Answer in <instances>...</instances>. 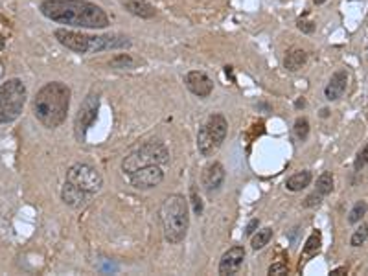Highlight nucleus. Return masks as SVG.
Segmentation results:
<instances>
[{
    "instance_id": "nucleus-1",
    "label": "nucleus",
    "mask_w": 368,
    "mask_h": 276,
    "mask_svg": "<svg viewBox=\"0 0 368 276\" xmlns=\"http://www.w3.org/2000/svg\"><path fill=\"white\" fill-rule=\"evenodd\" d=\"M39 11L50 21L72 28L103 30L109 26V15L100 6L87 0H44Z\"/></svg>"
},
{
    "instance_id": "nucleus-2",
    "label": "nucleus",
    "mask_w": 368,
    "mask_h": 276,
    "mask_svg": "<svg viewBox=\"0 0 368 276\" xmlns=\"http://www.w3.org/2000/svg\"><path fill=\"white\" fill-rule=\"evenodd\" d=\"M70 109V89L61 81H52L33 98V114L44 127L55 129L66 120Z\"/></svg>"
},
{
    "instance_id": "nucleus-3",
    "label": "nucleus",
    "mask_w": 368,
    "mask_h": 276,
    "mask_svg": "<svg viewBox=\"0 0 368 276\" xmlns=\"http://www.w3.org/2000/svg\"><path fill=\"white\" fill-rule=\"evenodd\" d=\"M160 223L168 243L177 245L186 238L190 216H188V201L184 199V195L173 193L166 197L160 206Z\"/></svg>"
},
{
    "instance_id": "nucleus-4",
    "label": "nucleus",
    "mask_w": 368,
    "mask_h": 276,
    "mask_svg": "<svg viewBox=\"0 0 368 276\" xmlns=\"http://www.w3.org/2000/svg\"><path fill=\"white\" fill-rule=\"evenodd\" d=\"M170 162V151L164 144L159 140H148L136 149H133L131 153L122 160V171L123 173H134L140 168L145 166H164Z\"/></svg>"
},
{
    "instance_id": "nucleus-5",
    "label": "nucleus",
    "mask_w": 368,
    "mask_h": 276,
    "mask_svg": "<svg viewBox=\"0 0 368 276\" xmlns=\"http://www.w3.org/2000/svg\"><path fill=\"white\" fill-rule=\"evenodd\" d=\"M26 103V87L21 80H8L0 87V123H11L21 116Z\"/></svg>"
},
{
    "instance_id": "nucleus-6",
    "label": "nucleus",
    "mask_w": 368,
    "mask_h": 276,
    "mask_svg": "<svg viewBox=\"0 0 368 276\" xmlns=\"http://www.w3.org/2000/svg\"><path fill=\"white\" fill-rule=\"evenodd\" d=\"M64 182H70L76 188H80V190L94 195L102 188L103 179L94 166L85 164V162H78V164L68 168V171H66V181Z\"/></svg>"
},
{
    "instance_id": "nucleus-7",
    "label": "nucleus",
    "mask_w": 368,
    "mask_h": 276,
    "mask_svg": "<svg viewBox=\"0 0 368 276\" xmlns=\"http://www.w3.org/2000/svg\"><path fill=\"white\" fill-rule=\"evenodd\" d=\"M98 111H100V96L91 92V94L83 100L80 111L76 114L74 129H76V136H78L80 142H85L87 131L92 127V123L96 122Z\"/></svg>"
},
{
    "instance_id": "nucleus-8",
    "label": "nucleus",
    "mask_w": 368,
    "mask_h": 276,
    "mask_svg": "<svg viewBox=\"0 0 368 276\" xmlns=\"http://www.w3.org/2000/svg\"><path fill=\"white\" fill-rule=\"evenodd\" d=\"M53 37L57 39L59 44H63L64 48H68L76 53H91V35H85V33L74 32V30H55Z\"/></svg>"
},
{
    "instance_id": "nucleus-9",
    "label": "nucleus",
    "mask_w": 368,
    "mask_h": 276,
    "mask_svg": "<svg viewBox=\"0 0 368 276\" xmlns=\"http://www.w3.org/2000/svg\"><path fill=\"white\" fill-rule=\"evenodd\" d=\"M129 181H131V186L136 188V190H151V188H155L164 181V171L160 170V166L157 164L145 166V168H140L134 173H131Z\"/></svg>"
},
{
    "instance_id": "nucleus-10",
    "label": "nucleus",
    "mask_w": 368,
    "mask_h": 276,
    "mask_svg": "<svg viewBox=\"0 0 368 276\" xmlns=\"http://www.w3.org/2000/svg\"><path fill=\"white\" fill-rule=\"evenodd\" d=\"M184 83H186L188 91L192 92V94L199 96V98H208L213 91L212 80L204 72H201V70L188 72L186 78H184Z\"/></svg>"
},
{
    "instance_id": "nucleus-11",
    "label": "nucleus",
    "mask_w": 368,
    "mask_h": 276,
    "mask_svg": "<svg viewBox=\"0 0 368 276\" xmlns=\"http://www.w3.org/2000/svg\"><path fill=\"white\" fill-rule=\"evenodd\" d=\"M245 261V249L241 245H236L223 254L219 261V274H236Z\"/></svg>"
},
{
    "instance_id": "nucleus-12",
    "label": "nucleus",
    "mask_w": 368,
    "mask_h": 276,
    "mask_svg": "<svg viewBox=\"0 0 368 276\" xmlns=\"http://www.w3.org/2000/svg\"><path fill=\"white\" fill-rule=\"evenodd\" d=\"M225 177H227V171H225L223 164L221 162H212L204 168L203 173V186L206 193H215V191L221 190V186L225 182Z\"/></svg>"
},
{
    "instance_id": "nucleus-13",
    "label": "nucleus",
    "mask_w": 368,
    "mask_h": 276,
    "mask_svg": "<svg viewBox=\"0 0 368 276\" xmlns=\"http://www.w3.org/2000/svg\"><path fill=\"white\" fill-rule=\"evenodd\" d=\"M204 127L206 131L210 133V136L213 138V142L217 148H221V144L225 142V138H227V131H229V122H227V118L223 114H210L206 123H204Z\"/></svg>"
},
{
    "instance_id": "nucleus-14",
    "label": "nucleus",
    "mask_w": 368,
    "mask_h": 276,
    "mask_svg": "<svg viewBox=\"0 0 368 276\" xmlns=\"http://www.w3.org/2000/svg\"><path fill=\"white\" fill-rule=\"evenodd\" d=\"M346 87H348V72L346 70H337L335 74L331 76L330 83L324 89L326 100L335 101L339 98H342V94L346 92Z\"/></svg>"
},
{
    "instance_id": "nucleus-15",
    "label": "nucleus",
    "mask_w": 368,
    "mask_h": 276,
    "mask_svg": "<svg viewBox=\"0 0 368 276\" xmlns=\"http://www.w3.org/2000/svg\"><path fill=\"white\" fill-rule=\"evenodd\" d=\"M91 197H92L91 193H87V191L80 190V188H76V186H72L70 182H64L63 190H61V199H63V202L72 208L85 206L87 202L91 201Z\"/></svg>"
},
{
    "instance_id": "nucleus-16",
    "label": "nucleus",
    "mask_w": 368,
    "mask_h": 276,
    "mask_svg": "<svg viewBox=\"0 0 368 276\" xmlns=\"http://www.w3.org/2000/svg\"><path fill=\"white\" fill-rule=\"evenodd\" d=\"M122 6L131 15L138 17V19H153L157 15L155 6L150 4L148 0H123Z\"/></svg>"
},
{
    "instance_id": "nucleus-17",
    "label": "nucleus",
    "mask_w": 368,
    "mask_h": 276,
    "mask_svg": "<svg viewBox=\"0 0 368 276\" xmlns=\"http://www.w3.org/2000/svg\"><path fill=\"white\" fill-rule=\"evenodd\" d=\"M306 61H308V53H306L304 50H300V48H293V50L285 55V59H283V66H285L289 72H299V70L306 64Z\"/></svg>"
},
{
    "instance_id": "nucleus-18",
    "label": "nucleus",
    "mask_w": 368,
    "mask_h": 276,
    "mask_svg": "<svg viewBox=\"0 0 368 276\" xmlns=\"http://www.w3.org/2000/svg\"><path fill=\"white\" fill-rule=\"evenodd\" d=\"M197 149L203 157H212V155L215 153V149H217V146L213 142V138L210 136V133L206 131L204 125L199 129V133H197Z\"/></svg>"
},
{
    "instance_id": "nucleus-19",
    "label": "nucleus",
    "mask_w": 368,
    "mask_h": 276,
    "mask_svg": "<svg viewBox=\"0 0 368 276\" xmlns=\"http://www.w3.org/2000/svg\"><path fill=\"white\" fill-rule=\"evenodd\" d=\"M311 184V171H299L285 181V188L289 191H302Z\"/></svg>"
},
{
    "instance_id": "nucleus-20",
    "label": "nucleus",
    "mask_w": 368,
    "mask_h": 276,
    "mask_svg": "<svg viewBox=\"0 0 368 276\" xmlns=\"http://www.w3.org/2000/svg\"><path fill=\"white\" fill-rule=\"evenodd\" d=\"M320 245H322V234H320L319 230H315V232H313L310 238H308V241H306V245H304V249H302V260L313 258V256H315L317 252L320 250Z\"/></svg>"
},
{
    "instance_id": "nucleus-21",
    "label": "nucleus",
    "mask_w": 368,
    "mask_h": 276,
    "mask_svg": "<svg viewBox=\"0 0 368 276\" xmlns=\"http://www.w3.org/2000/svg\"><path fill=\"white\" fill-rule=\"evenodd\" d=\"M271 238H272V229L271 227H265V229H262V230H258V232H254L252 234V249L254 250H260V249H263L269 241H271Z\"/></svg>"
},
{
    "instance_id": "nucleus-22",
    "label": "nucleus",
    "mask_w": 368,
    "mask_h": 276,
    "mask_svg": "<svg viewBox=\"0 0 368 276\" xmlns=\"http://www.w3.org/2000/svg\"><path fill=\"white\" fill-rule=\"evenodd\" d=\"M331 190H333V175H331V171H324V173L317 179V193L326 197V195H330Z\"/></svg>"
},
{
    "instance_id": "nucleus-23",
    "label": "nucleus",
    "mask_w": 368,
    "mask_h": 276,
    "mask_svg": "<svg viewBox=\"0 0 368 276\" xmlns=\"http://www.w3.org/2000/svg\"><path fill=\"white\" fill-rule=\"evenodd\" d=\"M366 210H368L366 201H357L355 204H353L352 210H350V214H348V223H350V225L359 223V221H361V219L364 218Z\"/></svg>"
},
{
    "instance_id": "nucleus-24",
    "label": "nucleus",
    "mask_w": 368,
    "mask_h": 276,
    "mask_svg": "<svg viewBox=\"0 0 368 276\" xmlns=\"http://www.w3.org/2000/svg\"><path fill=\"white\" fill-rule=\"evenodd\" d=\"M109 64H111L112 68H133L134 64H136V61H134L129 53H116V55L109 61Z\"/></svg>"
},
{
    "instance_id": "nucleus-25",
    "label": "nucleus",
    "mask_w": 368,
    "mask_h": 276,
    "mask_svg": "<svg viewBox=\"0 0 368 276\" xmlns=\"http://www.w3.org/2000/svg\"><path fill=\"white\" fill-rule=\"evenodd\" d=\"M293 133L300 142H304L306 138H308V134H310V122H308V118H297V122L293 125Z\"/></svg>"
},
{
    "instance_id": "nucleus-26",
    "label": "nucleus",
    "mask_w": 368,
    "mask_h": 276,
    "mask_svg": "<svg viewBox=\"0 0 368 276\" xmlns=\"http://www.w3.org/2000/svg\"><path fill=\"white\" fill-rule=\"evenodd\" d=\"M366 239H368V225L361 223V227L352 234V238H350V245H352V247H361Z\"/></svg>"
},
{
    "instance_id": "nucleus-27",
    "label": "nucleus",
    "mask_w": 368,
    "mask_h": 276,
    "mask_svg": "<svg viewBox=\"0 0 368 276\" xmlns=\"http://www.w3.org/2000/svg\"><path fill=\"white\" fill-rule=\"evenodd\" d=\"M366 164H368V144L357 153V159H355V164L353 166H355V171H361Z\"/></svg>"
},
{
    "instance_id": "nucleus-28",
    "label": "nucleus",
    "mask_w": 368,
    "mask_h": 276,
    "mask_svg": "<svg viewBox=\"0 0 368 276\" xmlns=\"http://www.w3.org/2000/svg\"><path fill=\"white\" fill-rule=\"evenodd\" d=\"M287 271H289V267L285 261H276V263H272V265L269 267V271L267 272L271 276H278V274H287Z\"/></svg>"
},
{
    "instance_id": "nucleus-29",
    "label": "nucleus",
    "mask_w": 368,
    "mask_h": 276,
    "mask_svg": "<svg viewBox=\"0 0 368 276\" xmlns=\"http://www.w3.org/2000/svg\"><path fill=\"white\" fill-rule=\"evenodd\" d=\"M320 202H322V195L315 191V193H311V195L306 197L302 204H304V208H315V206H319Z\"/></svg>"
},
{
    "instance_id": "nucleus-30",
    "label": "nucleus",
    "mask_w": 368,
    "mask_h": 276,
    "mask_svg": "<svg viewBox=\"0 0 368 276\" xmlns=\"http://www.w3.org/2000/svg\"><path fill=\"white\" fill-rule=\"evenodd\" d=\"M297 26H299L300 32H304V33H313V32H315V24H313L311 21H306V19H299Z\"/></svg>"
},
{
    "instance_id": "nucleus-31",
    "label": "nucleus",
    "mask_w": 368,
    "mask_h": 276,
    "mask_svg": "<svg viewBox=\"0 0 368 276\" xmlns=\"http://www.w3.org/2000/svg\"><path fill=\"white\" fill-rule=\"evenodd\" d=\"M192 202H193V212L201 216L203 214V201H201V197H197L195 190H192Z\"/></svg>"
},
{
    "instance_id": "nucleus-32",
    "label": "nucleus",
    "mask_w": 368,
    "mask_h": 276,
    "mask_svg": "<svg viewBox=\"0 0 368 276\" xmlns=\"http://www.w3.org/2000/svg\"><path fill=\"white\" fill-rule=\"evenodd\" d=\"M258 227H260V219H252L251 223L247 225L245 234H247V236H252V234H254L258 230Z\"/></svg>"
},
{
    "instance_id": "nucleus-33",
    "label": "nucleus",
    "mask_w": 368,
    "mask_h": 276,
    "mask_svg": "<svg viewBox=\"0 0 368 276\" xmlns=\"http://www.w3.org/2000/svg\"><path fill=\"white\" fill-rule=\"evenodd\" d=\"M342 274H346V267H337V269L331 271V276H342Z\"/></svg>"
},
{
    "instance_id": "nucleus-34",
    "label": "nucleus",
    "mask_w": 368,
    "mask_h": 276,
    "mask_svg": "<svg viewBox=\"0 0 368 276\" xmlns=\"http://www.w3.org/2000/svg\"><path fill=\"white\" fill-rule=\"evenodd\" d=\"M295 107H297V109H304V107H306V101L302 100V98H300V100L295 101Z\"/></svg>"
},
{
    "instance_id": "nucleus-35",
    "label": "nucleus",
    "mask_w": 368,
    "mask_h": 276,
    "mask_svg": "<svg viewBox=\"0 0 368 276\" xmlns=\"http://www.w3.org/2000/svg\"><path fill=\"white\" fill-rule=\"evenodd\" d=\"M225 72H227V76H230V80L234 81V76H232V66H225Z\"/></svg>"
},
{
    "instance_id": "nucleus-36",
    "label": "nucleus",
    "mask_w": 368,
    "mask_h": 276,
    "mask_svg": "<svg viewBox=\"0 0 368 276\" xmlns=\"http://www.w3.org/2000/svg\"><path fill=\"white\" fill-rule=\"evenodd\" d=\"M328 112H330V111H328V109H322V111H320V116L326 118V116H328Z\"/></svg>"
},
{
    "instance_id": "nucleus-37",
    "label": "nucleus",
    "mask_w": 368,
    "mask_h": 276,
    "mask_svg": "<svg viewBox=\"0 0 368 276\" xmlns=\"http://www.w3.org/2000/svg\"><path fill=\"white\" fill-rule=\"evenodd\" d=\"M313 2H315L317 6H320V4H324V2H328V0H313Z\"/></svg>"
},
{
    "instance_id": "nucleus-38",
    "label": "nucleus",
    "mask_w": 368,
    "mask_h": 276,
    "mask_svg": "<svg viewBox=\"0 0 368 276\" xmlns=\"http://www.w3.org/2000/svg\"><path fill=\"white\" fill-rule=\"evenodd\" d=\"M4 43H6V39H4V37H0V50L4 48Z\"/></svg>"
}]
</instances>
